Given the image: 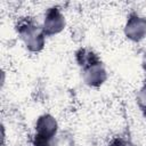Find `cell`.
<instances>
[{"label": "cell", "instance_id": "obj_6", "mask_svg": "<svg viewBox=\"0 0 146 146\" xmlns=\"http://www.w3.org/2000/svg\"><path fill=\"white\" fill-rule=\"evenodd\" d=\"M74 59H75L78 66L80 67V70H82V68H84V67H87V66H89L96 62L102 60L100 57L98 56V54L88 47L79 48L74 54Z\"/></svg>", "mask_w": 146, "mask_h": 146}, {"label": "cell", "instance_id": "obj_8", "mask_svg": "<svg viewBox=\"0 0 146 146\" xmlns=\"http://www.w3.org/2000/svg\"><path fill=\"white\" fill-rule=\"evenodd\" d=\"M32 146H58V141L56 138H46L38 135H33Z\"/></svg>", "mask_w": 146, "mask_h": 146}, {"label": "cell", "instance_id": "obj_4", "mask_svg": "<svg viewBox=\"0 0 146 146\" xmlns=\"http://www.w3.org/2000/svg\"><path fill=\"white\" fill-rule=\"evenodd\" d=\"M81 76H82L83 82L90 88L102 87L108 78L106 67L102 60L96 62V63L82 68L81 70Z\"/></svg>", "mask_w": 146, "mask_h": 146}, {"label": "cell", "instance_id": "obj_1", "mask_svg": "<svg viewBox=\"0 0 146 146\" xmlns=\"http://www.w3.org/2000/svg\"><path fill=\"white\" fill-rule=\"evenodd\" d=\"M15 30L27 51L38 54L46 46V34L41 24L31 16L19 17L15 24Z\"/></svg>", "mask_w": 146, "mask_h": 146}, {"label": "cell", "instance_id": "obj_5", "mask_svg": "<svg viewBox=\"0 0 146 146\" xmlns=\"http://www.w3.org/2000/svg\"><path fill=\"white\" fill-rule=\"evenodd\" d=\"M57 132L58 122L54 115L49 113H43L38 116L34 124V135L46 138H56Z\"/></svg>", "mask_w": 146, "mask_h": 146}, {"label": "cell", "instance_id": "obj_7", "mask_svg": "<svg viewBox=\"0 0 146 146\" xmlns=\"http://www.w3.org/2000/svg\"><path fill=\"white\" fill-rule=\"evenodd\" d=\"M136 102H137L139 110L146 116V78L136 94Z\"/></svg>", "mask_w": 146, "mask_h": 146}, {"label": "cell", "instance_id": "obj_10", "mask_svg": "<svg viewBox=\"0 0 146 146\" xmlns=\"http://www.w3.org/2000/svg\"><path fill=\"white\" fill-rule=\"evenodd\" d=\"M141 65H143V68H144V71H145V73H146V54L144 55V58H143Z\"/></svg>", "mask_w": 146, "mask_h": 146}, {"label": "cell", "instance_id": "obj_2", "mask_svg": "<svg viewBox=\"0 0 146 146\" xmlns=\"http://www.w3.org/2000/svg\"><path fill=\"white\" fill-rule=\"evenodd\" d=\"M123 34L131 42H141L146 38V17L138 11H130L123 25Z\"/></svg>", "mask_w": 146, "mask_h": 146}, {"label": "cell", "instance_id": "obj_3", "mask_svg": "<svg viewBox=\"0 0 146 146\" xmlns=\"http://www.w3.org/2000/svg\"><path fill=\"white\" fill-rule=\"evenodd\" d=\"M42 30L46 36L57 35L64 31L66 26V18L58 6H50L46 9L41 22Z\"/></svg>", "mask_w": 146, "mask_h": 146}, {"label": "cell", "instance_id": "obj_9", "mask_svg": "<svg viewBox=\"0 0 146 146\" xmlns=\"http://www.w3.org/2000/svg\"><path fill=\"white\" fill-rule=\"evenodd\" d=\"M107 146H133V145L128 138L123 136H115L108 141Z\"/></svg>", "mask_w": 146, "mask_h": 146}]
</instances>
